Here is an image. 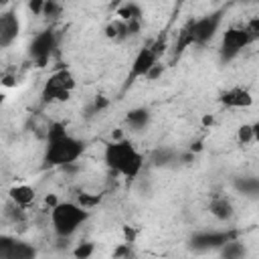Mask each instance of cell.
I'll use <instances>...</instances> for the list:
<instances>
[{
	"mask_svg": "<svg viewBox=\"0 0 259 259\" xmlns=\"http://www.w3.org/2000/svg\"><path fill=\"white\" fill-rule=\"evenodd\" d=\"M85 152V144L71 136L67 132V127L59 121L51 123L49 125V132H47V146H45V164L47 166H71L75 164Z\"/></svg>",
	"mask_w": 259,
	"mask_h": 259,
	"instance_id": "6da1fadb",
	"label": "cell"
},
{
	"mask_svg": "<svg viewBox=\"0 0 259 259\" xmlns=\"http://www.w3.org/2000/svg\"><path fill=\"white\" fill-rule=\"evenodd\" d=\"M103 162H105V166L113 174H117V176H121L125 180L138 178V174L144 168V156H142V152L130 140H125V138L111 140L109 144H105Z\"/></svg>",
	"mask_w": 259,
	"mask_h": 259,
	"instance_id": "7a4b0ae2",
	"label": "cell"
},
{
	"mask_svg": "<svg viewBox=\"0 0 259 259\" xmlns=\"http://www.w3.org/2000/svg\"><path fill=\"white\" fill-rule=\"evenodd\" d=\"M89 221V208L81 206L77 200H61L51 208V227L59 239L73 237Z\"/></svg>",
	"mask_w": 259,
	"mask_h": 259,
	"instance_id": "3957f363",
	"label": "cell"
},
{
	"mask_svg": "<svg viewBox=\"0 0 259 259\" xmlns=\"http://www.w3.org/2000/svg\"><path fill=\"white\" fill-rule=\"evenodd\" d=\"M166 47H168L166 34H160L156 40H152V42H148L144 49H140L138 55H136L134 61H132V69H130V73H127L125 87H130L132 83H136V79H142V77L148 79V75L152 73V69L160 63V59H162Z\"/></svg>",
	"mask_w": 259,
	"mask_h": 259,
	"instance_id": "277c9868",
	"label": "cell"
},
{
	"mask_svg": "<svg viewBox=\"0 0 259 259\" xmlns=\"http://www.w3.org/2000/svg\"><path fill=\"white\" fill-rule=\"evenodd\" d=\"M73 89H75V75L69 69H57L47 77L40 97L45 103H65L71 99Z\"/></svg>",
	"mask_w": 259,
	"mask_h": 259,
	"instance_id": "5b68a950",
	"label": "cell"
},
{
	"mask_svg": "<svg viewBox=\"0 0 259 259\" xmlns=\"http://www.w3.org/2000/svg\"><path fill=\"white\" fill-rule=\"evenodd\" d=\"M253 42V36L249 34V30L245 28V24L237 26H227L223 36H221V45H219V57L223 63L233 61L243 49H247Z\"/></svg>",
	"mask_w": 259,
	"mask_h": 259,
	"instance_id": "8992f818",
	"label": "cell"
},
{
	"mask_svg": "<svg viewBox=\"0 0 259 259\" xmlns=\"http://www.w3.org/2000/svg\"><path fill=\"white\" fill-rule=\"evenodd\" d=\"M223 16H225V8H219V10H212L204 16H198V18H188L190 22V32H192V45L196 47H202L206 42H210L214 38V34L219 32V26L223 22Z\"/></svg>",
	"mask_w": 259,
	"mask_h": 259,
	"instance_id": "52a82bcc",
	"label": "cell"
},
{
	"mask_svg": "<svg viewBox=\"0 0 259 259\" xmlns=\"http://www.w3.org/2000/svg\"><path fill=\"white\" fill-rule=\"evenodd\" d=\"M59 45V36L53 28H45L36 32L28 45V57L36 67H45L51 61V55L55 53Z\"/></svg>",
	"mask_w": 259,
	"mask_h": 259,
	"instance_id": "ba28073f",
	"label": "cell"
},
{
	"mask_svg": "<svg viewBox=\"0 0 259 259\" xmlns=\"http://www.w3.org/2000/svg\"><path fill=\"white\" fill-rule=\"evenodd\" d=\"M233 239H237V231H200L192 235L190 247L194 251H219Z\"/></svg>",
	"mask_w": 259,
	"mask_h": 259,
	"instance_id": "9c48e42d",
	"label": "cell"
},
{
	"mask_svg": "<svg viewBox=\"0 0 259 259\" xmlns=\"http://www.w3.org/2000/svg\"><path fill=\"white\" fill-rule=\"evenodd\" d=\"M0 259H36V247L28 241L2 235L0 237Z\"/></svg>",
	"mask_w": 259,
	"mask_h": 259,
	"instance_id": "30bf717a",
	"label": "cell"
},
{
	"mask_svg": "<svg viewBox=\"0 0 259 259\" xmlns=\"http://www.w3.org/2000/svg\"><path fill=\"white\" fill-rule=\"evenodd\" d=\"M20 34V18L14 10H4L0 14V47L8 49Z\"/></svg>",
	"mask_w": 259,
	"mask_h": 259,
	"instance_id": "8fae6325",
	"label": "cell"
},
{
	"mask_svg": "<svg viewBox=\"0 0 259 259\" xmlns=\"http://www.w3.org/2000/svg\"><path fill=\"white\" fill-rule=\"evenodd\" d=\"M219 101L227 109H249L253 105V95L245 87H229L219 95Z\"/></svg>",
	"mask_w": 259,
	"mask_h": 259,
	"instance_id": "7c38bea8",
	"label": "cell"
},
{
	"mask_svg": "<svg viewBox=\"0 0 259 259\" xmlns=\"http://www.w3.org/2000/svg\"><path fill=\"white\" fill-rule=\"evenodd\" d=\"M208 210H210V214H212L217 221H221V223L231 221L233 214H235V206H233L231 198H227V196H223V194L212 196V200H210V204H208Z\"/></svg>",
	"mask_w": 259,
	"mask_h": 259,
	"instance_id": "4fadbf2b",
	"label": "cell"
},
{
	"mask_svg": "<svg viewBox=\"0 0 259 259\" xmlns=\"http://www.w3.org/2000/svg\"><path fill=\"white\" fill-rule=\"evenodd\" d=\"M8 196H10V200L14 202V206L24 208V206H28L30 202H34L36 192H34V188L28 186V184H16V186H12V188L8 190Z\"/></svg>",
	"mask_w": 259,
	"mask_h": 259,
	"instance_id": "5bb4252c",
	"label": "cell"
},
{
	"mask_svg": "<svg viewBox=\"0 0 259 259\" xmlns=\"http://www.w3.org/2000/svg\"><path fill=\"white\" fill-rule=\"evenodd\" d=\"M105 36L113 42H123L125 38H130V28L127 22L121 18H113L105 24Z\"/></svg>",
	"mask_w": 259,
	"mask_h": 259,
	"instance_id": "9a60e30c",
	"label": "cell"
},
{
	"mask_svg": "<svg viewBox=\"0 0 259 259\" xmlns=\"http://www.w3.org/2000/svg\"><path fill=\"white\" fill-rule=\"evenodd\" d=\"M125 121H127V125H130L134 132H142V130L150 123V111H148L146 107H134V109L127 111Z\"/></svg>",
	"mask_w": 259,
	"mask_h": 259,
	"instance_id": "2e32d148",
	"label": "cell"
},
{
	"mask_svg": "<svg viewBox=\"0 0 259 259\" xmlns=\"http://www.w3.org/2000/svg\"><path fill=\"white\" fill-rule=\"evenodd\" d=\"M144 16V10L138 2H123L117 6L115 10V18H121L125 22H132V20H142Z\"/></svg>",
	"mask_w": 259,
	"mask_h": 259,
	"instance_id": "e0dca14e",
	"label": "cell"
},
{
	"mask_svg": "<svg viewBox=\"0 0 259 259\" xmlns=\"http://www.w3.org/2000/svg\"><path fill=\"white\" fill-rule=\"evenodd\" d=\"M219 253H221V259H245L247 249L239 239H233L225 247H221Z\"/></svg>",
	"mask_w": 259,
	"mask_h": 259,
	"instance_id": "ac0fdd59",
	"label": "cell"
},
{
	"mask_svg": "<svg viewBox=\"0 0 259 259\" xmlns=\"http://www.w3.org/2000/svg\"><path fill=\"white\" fill-rule=\"evenodd\" d=\"M237 142H239V146H249V144L255 142L253 140V125L251 123L239 125V130H237Z\"/></svg>",
	"mask_w": 259,
	"mask_h": 259,
	"instance_id": "d6986e66",
	"label": "cell"
},
{
	"mask_svg": "<svg viewBox=\"0 0 259 259\" xmlns=\"http://www.w3.org/2000/svg\"><path fill=\"white\" fill-rule=\"evenodd\" d=\"M237 188L243 190L245 194H259V180L257 178H243L237 182Z\"/></svg>",
	"mask_w": 259,
	"mask_h": 259,
	"instance_id": "ffe728a7",
	"label": "cell"
},
{
	"mask_svg": "<svg viewBox=\"0 0 259 259\" xmlns=\"http://www.w3.org/2000/svg\"><path fill=\"white\" fill-rule=\"evenodd\" d=\"M95 251V245L93 243H79L75 249H73V255L75 259H89Z\"/></svg>",
	"mask_w": 259,
	"mask_h": 259,
	"instance_id": "44dd1931",
	"label": "cell"
},
{
	"mask_svg": "<svg viewBox=\"0 0 259 259\" xmlns=\"http://www.w3.org/2000/svg\"><path fill=\"white\" fill-rule=\"evenodd\" d=\"M63 12V6L59 2H53V0H45V6H42V14L40 16H47V18H57L59 14Z\"/></svg>",
	"mask_w": 259,
	"mask_h": 259,
	"instance_id": "7402d4cb",
	"label": "cell"
},
{
	"mask_svg": "<svg viewBox=\"0 0 259 259\" xmlns=\"http://www.w3.org/2000/svg\"><path fill=\"white\" fill-rule=\"evenodd\" d=\"M245 28H247V30H249V34L253 36V40H257V38H259V16L249 18V20L245 22Z\"/></svg>",
	"mask_w": 259,
	"mask_h": 259,
	"instance_id": "603a6c76",
	"label": "cell"
},
{
	"mask_svg": "<svg viewBox=\"0 0 259 259\" xmlns=\"http://www.w3.org/2000/svg\"><path fill=\"white\" fill-rule=\"evenodd\" d=\"M123 235H125V243H134V237H136V229L132 227H123Z\"/></svg>",
	"mask_w": 259,
	"mask_h": 259,
	"instance_id": "cb8c5ba5",
	"label": "cell"
},
{
	"mask_svg": "<svg viewBox=\"0 0 259 259\" xmlns=\"http://www.w3.org/2000/svg\"><path fill=\"white\" fill-rule=\"evenodd\" d=\"M251 125H253V140L259 142V119L255 123H251Z\"/></svg>",
	"mask_w": 259,
	"mask_h": 259,
	"instance_id": "d4e9b609",
	"label": "cell"
},
{
	"mask_svg": "<svg viewBox=\"0 0 259 259\" xmlns=\"http://www.w3.org/2000/svg\"><path fill=\"white\" fill-rule=\"evenodd\" d=\"M212 123H214V117H212V115H204V117H202V125H204V127H208V125H212Z\"/></svg>",
	"mask_w": 259,
	"mask_h": 259,
	"instance_id": "484cf974",
	"label": "cell"
}]
</instances>
